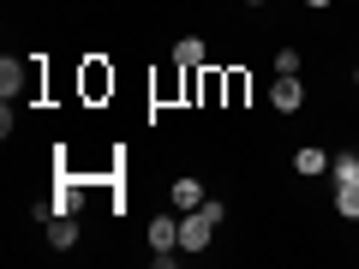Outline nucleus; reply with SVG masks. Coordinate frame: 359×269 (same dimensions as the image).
<instances>
[{
	"mask_svg": "<svg viewBox=\"0 0 359 269\" xmlns=\"http://www.w3.org/2000/svg\"><path fill=\"white\" fill-rule=\"evenodd\" d=\"M269 102H276V114H299V102H306L299 72H276V84H269Z\"/></svg>",
	"mask_w": 359,
	"mask_h": 269,
	"instance_id": "1",
	"label": "nucleus"
},
{
	"mask_svg": "<svg viewBox=\"0 0 359 269\" xmlns=\"http://www.w3.org/2000/svg\"><path fill=\"white\" fill-rule=\"evenodd\" d=\"M210 228H216V221H210L204 209H186V216H180V245H186V251H204V245H210Z\"/></svg>",
	"mask_w": 359,
	"mask_h": 269,
	"instance_id": "2",
	"label": "nucleus"
},
{
	"mask_svg": "<svg viewBox=\"0 0 359 269\" xmlns=\"http://www.w3.org/2000/svg\"><path fill=\"white\" fill-rule=\"evenodd\" d=\"M335 209H341L347 221H359V174H347V179H335Z\"/></svg>",
	"mask_w": 359,
	"mask_h": 269,
	"instance_id": "3",
	"label": "nucleus"
},
{
	"mask_svg": "<svg viewBox=\"0 0 359 269\" xmlns=\"http://www.w3.org/2000/svg\"><path fill=\"white\" fill-rule=\"evenodd\" d=\"M180 245V221L174 216H156L150 221V251H174Z\"/></svg>",
	"mask_w": 359,
	"mask_h": 269,
	"instance_id": "4",
	"label": "nucleus"
},
{
	"mask_svg": "<svg viewBox=\"0 0 359 269\" xmlns=\"http://www.w3.org/2000/svg\"><path fill=\"white\" fill-rule=\"evenodd\" d=\"M174 60L186 66V72H198V66H204V42H198V36H180L174 42Z\"/></svg>",
	"mask_w": 359,
	"mask_h": 269,
	"instance_id": "5",
	"label": "nucleus"
},
{
	"mask_svg": "<svg viewBox=\"0 0 359 269\" xmlns=\"http://www.w3.org/2000/svg\"><path fill=\"white\" fill-rule=\"evenodd\" d=\"M48 245H54V251L78 245V228H72V216H54V221H48Z\"/></svg>",
	"mask_w": 359,
	"mask_h": 269,
	"instance_id": "6",
	"label": "nucleus"
},
{
	"mask_svg": "<svg viewBox=\"0 0 359 269\" xmlns=\"http://www.w3.org/2000/svg\"><path fill=\"white\" fill-rule=\"evenodd\" d=\"M174 204L180 209H198V204H204V186H198V179H174Z\"/></svg>",
	"mask_w": 359,
	"mask_h": 269,
	"instance_id": "7",
	"label": "nucleus"
},
{
	"mask_svg": "<svg viewBox=\"0 0 359 269\" xmlns=\"http://www.w3.org/2000/svg\"><path fill=\"white\" fill-rule=\"evenodd\" d=\"M294 167H299V174H323V167H330V156L306 144V150H294Z\"/></svg>",
	"mask_w": 359,
	"mask_h": 269,
	"instance_id": "8",
	"label": "nucleus"
},
{
	"mask_svg": "<svg viewBox=\"0 0 359 269\" xmlns=\"http://www.w3.org/2000/svg\"><path fill=\"white\" fill-rule=\"evenodd\" d=\"M18 78H25V72H18V60H0V90H6V102H13V90H18Z\"/></svg>",
	"mask_w": 359,
	"mask_h": 269,
	"instance_id": "9",
	"label": "nucleus"
},
{
	"mask_svg": "<svg viewBox=\"0 0 359 269\" xmlns=\"http://www.w3.org/2000/svg\"><path fill=\"white\" fill-rule=\"evenodd\" d=\"M306 6H330V0H306Z\"/></svg>",
	"mask_w": 359,
	"mask_h": 269,
	"instance_id": "10",
	"label": "nucleus"
},
{
	"mask_svg": "<svg viewBox=\"0 0 359 269\" xmlns=\"http://www.w3.org/2000/svg\"><path fill=\"white\" fill-rule=\"evenodd\" d=\"M252 6H257V0H252Z\"/></svg>",
	"mask_w": 359,
	"mask_h": 269,
	"instance_id": "11",
	"label": "nucleus"
}]
</instances>
